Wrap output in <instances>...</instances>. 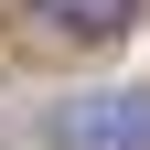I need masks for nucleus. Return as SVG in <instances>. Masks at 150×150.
<instances>
[{"mask_svg": "<svg viewBox=\"0 0 150 150\" xmlns=\"http://www.w3.org/2000/svg\"><path fill=\"white\" fill-rule=\"evenodd\" d=\"M54 32H75V43H118L129 32V0H43Z\"/></svg>", "mask_w": 150, "mask_h": 150, "instance_id": "nucleus-2", "label": "nucleus"}, {"mask_svg": "<svg viewBox=\"0 0 150 150\" xmlns=\"http://www.w3.org/2000/svg\"><path fill=\"white\" fill-rule=\"evenodd\" d=\"M54 139L64 150H150V97H75V107H54Z\"/></svg>", "mask_w": 150, "mask_h": 150, "instance_id": "nucleus-1", "label": "nucleus"}]
</instances>
